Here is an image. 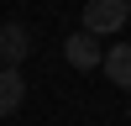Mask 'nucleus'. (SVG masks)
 Returning <instances> with one entry per match:
<instances>
[{"mask_svg":"<svg viewBox=\"0 0 131 126\" xmlns=\"http://www.w3.org/2000/svg\"><path fill=\"white\" fill-rule=\"evenodd\" d=\"M131 21V0H84V32L110 37Z\"/></svg>","mask_w":131,"mask_h":126,"instance_id":"nucleus-1","label":"nucleus"},{"mask_svg":"<svg viewBox=\"0 0 131 126\" xmlns=\"http://www.w3.org/2000/svg\"><path fill=\"white\" fill-rule=\"evenodd\" d=\"M26 58H31V26L5 21L0 26V68H21Z\"/></svg>","mask_w":131,"mask_h":126,"instance_id":"nucleus-2","label":"nucleus"},{"mask_svg":"<svg viewBox=\"0 0 131 126\" xmlns=\"http://www.w3.org/2000/svg\"><path fill=\"white\" fill-rule=\"evenodd\" d=\"M63 58H68V68H100L105 63V47H100V37H94V32H73L68 42H63Z\"/></svg>","mask_w":131,"mask_h":126,"instance_id":"nucleus-3","label":"nucleus"},{"mask_svg":"<svg viewBox=\"0 0 131 126\" xmlns=\"http://www.w3.org/2000/svg\"><path fill=\"white\" fill-rule=\"evenodd\" d=\"M105 79L115 84V89H131V42H115V47H105Z\"/></svg>","mask_w":131,"mask_h":126,"instance_id":"nucleus-4","label":"nucleus"},{"mask_svg":"<svg viewBox=\"0 0 131 126\" xmlns=\"http://www.w3.org/2000/svg\"><path fill=\"white\" fill-rule=\"evenodd\" d=\"M26 105V79L21 68H0V116H16Z\"/></svg>","mask_w":131,"mask_h":126,"instance_id":"nucleus-5","label":"nucleus"}]
</instances>
